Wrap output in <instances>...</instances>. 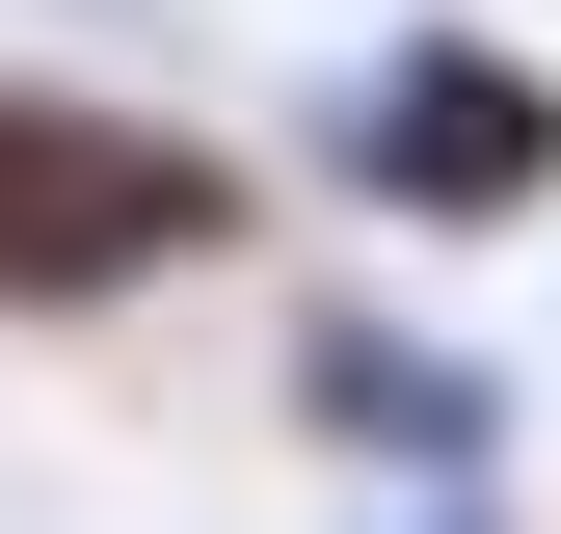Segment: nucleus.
I'll use <instances>...</instances> for the list:
<instances>
[{
	"label": "nucleus",
	"instance_id": "obj_1",
	"mask_svg": "<svg viewBox=\"0 0 561 534\" xmlns=\"http://www.w3.org/2000/svg\"><path fill=\"white\" fill-rule=\"evenodd\" d=\"M267 241V161L161 81H54L0 54V321H161Z\"/></svg>",
	"mask_w": 561,
	"mask_h": 534
},
{
	"label": "nucleus",
	"instance_id": "obj_2",
	"mask_svg": "<svg viewBox=\"0 0 561 534\" xmlns=\"http://www.w3.org/2000/svg\"><path fill=\"white\" fill-rule=\"evenodd\" d=\"M321 214H375V241H535L561 214V54L508 27V0H401V27H347V81H321Z\"/></svg>",
	"mask_w": 561,
	"mask_h": 534
},
{
	"label": "nucleus",
	"instance_id": "obj_4",
	"mask_svg": "<svg viewBox=\"0 0 561 534\" xmlns=\"http://www.w3.org/2000/svg\"><path fill=\"white\" fill-rule=\"evenodd\" d=\"M321 534H535V508H321Z\"/></svg>",
	"mask_w": 561,
	"mask_h": 534
},
{
	"label": "nucleus",
	"instance_id": "obj_3",
	"mask_svg": "<svg viewBox=\"0 0 561 534\" xmlns=\"http://www.w3.org/2000/svg\"><path fill=\"white\" fill-rule=\"evenodd\" d=\"M267 400H295L321 508H535V374L481 348V321L375 294V267H321L295 348H267Z\"/></svg>",
	"mask_w": 561,
	"mask_h": 534
}]
</instances>
